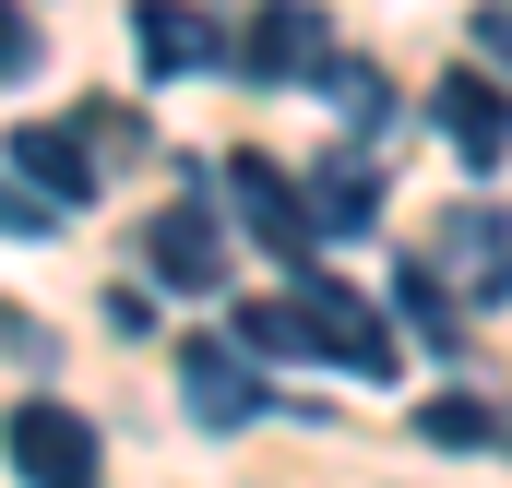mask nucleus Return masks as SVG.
<instances>
[{
  "instance_id": "nucleus-1",
  "label": "nucleus",
  "mask_w": 512,
  "mask_h": 488,
  "mask_svg": "<svg viewBox=\"0 0 512 488\" xmlns=\"http://www.w3.org/2000/svg\"><path fill=\"white\" fill-rule=\"evenodd\" d=\"M0 453H12L24 488H96V477H108L96 417H72V405H48V393H24V405L0 417Z\"/></svg>"
},
{
  "instance_id": "nucleus-2",
  "label": "nucleus",
  "mask_w": 512,
  "mask_h": 488,
  "mask_svg": "<svg viewBox=\"0 0 512 488\" xmlns=\"http://www.w3.org/2000/svg\"><path fill=\"white\" fill-rule=\"evenodd\" d=\"M227 60L251 84H322L334 72V24H322V0H262L251 36H227Z\"/></svg>"
},
{
  "instance_id": "nucleus-3",
  "label": "nucleus",
  "mask_w": 512,
  "mask_h": 488,
  "mask_svg": "<svg viewBox=\"0 0 512 488\" xmlns=\"http://www.w3.org/2000/svg\"><path fill=\"white\" fill-rule=\"evenodd\" d=\"M298 322H310L322 358H346L358 381H393V334H382V310H370L358 286H322V274H310V286H298Z\"/></svg>"
},
{
  "instance_id": "nucleus-4",
  "label": "nucleus",
  "mask_w": 512,
  "mask_h": 488,
  "mask_svg": "<svg viewBox=\"0 0 512 488\" xmlns=\"http://www.w3.org/2000/svg\"><path fill=\"white\" fill-rule=\"evenodd\" d=\"M179 405H191L203 429H251L274 393L251 381V358H239L227 334H191V346H179Z\"/></svg>"
},
{
  "instance_id": "nucleus-5",
  "label": "nucleus",
  "mask_w": 512,
  "mask_h": 488,
  "mask_svg": "<svg viewBox=\"0 0 512 488\" xmlns=\"http://www.w3.org/2000/svg\"><path fill=\"white\" fill-rule=\"evenodd\" d=\"M429 120H441V143H453V155H465L477 179H489V167L512 155V96L489 84V72H441V96H429Z\"/></svg>"
},
{
  "instance_id": "nucleus-6",
  "label": "nucleus",
  "mask_w": 512,
  "mask_h": 488,
  "mask_svg": "<svg viewBox=\"0 0 512 488\" xmlns=\"http://www.w3.org/2000/svg\"><path fill=\"white\" fill-rule=\"evenodd\" d=\"M131 48H143V72L167 84V72H215V60H227V24H215L203 0H131Z\"/></svg>"
},
{
  "instance_id": "nucleus-7",
  "label": "nucleus",
  "mask_w": 512,
  "mask_h": 488,
  "mask_svg": "<svg viewBox=\"0 0 512 488\" xmlns=\"http://www.w3.org/2000/svg\"><path fill=\"white\" fill-rule=\"evenodd\" d=\"M227 191H239V215H251V239L274 250V262H310V203H298V179L274 167V155H227Z\"/></svg>"
},
{
  "instance_id": "nucleus-8",
  "label": "nucleus",
  "mask_w": 512,
  "mask_h": 488,
  "mask_svg": "<svg viewBox=\"0 0 512 488\" xmlns=\"http://www.w3.org/2000/svg\"><path fill=\"white\" fill-rule=\"evenodd\" d=\"M143 262H155L167 286H191V298H203V286H227V239H215V215H203V203H167V215L143 227Z\"/></svg>"
},
{
  "instance_id": "nucleus-9",
  "label": "nucleus",
  "mask_w": 512,
  "mask_h": 488,
  "mask_svg": "<svg viewBox=\"0 0 512 488\" xmlns=\"http://www.w3.org/2000/svg\"><path fill=\"white\" fill-rule=\"evenodd\" d=\"M12 179H24L36 203H60V215H72V203L96 191V167H84V131H60V120H24V131H12Z\"/></svg>"
},
{
  "instance_id": "nucleus-10",
  "label": "nucleus",
  "mask_w": 512,
  "mask_h": 488,
  "mask_svg": "<svg viewBox=\"0 0 512 488\" xmlns=\"http://www.w3.org/2000/svg\"><path fill=\"white\" fill-rule=\"evenodd\" d=\"M298 203H310V239H370V227H382V179L346 167V155H322V167L298 179Z\"/></svg>"
},
{
  "instance_id": "nucleus-11",
  "label": "nucleus",
  "mask_w": 512,
  "mask_h": 488,
  "mask_svg": "<svg viewBox=\"0 0 512 488\" xmlns=\"http://www.w3.org/2000/svg\"><path fill=\"white\" fill-rule=\"evenodd\" d=\"M417 441H453V453H489V441H501V417H489L477 393H429V405H417Z\"/></svg>"
},
{
  "instance_id": "nucleus-12",
  "label": "nucleus",
  "mask_w": 512,
  "mask_h": 488,
  "mask_svg": "<svg viewBox=\"0 0 512 488\" xmlns=\"http://www.w3.org/2000/svg\"><path fill=\"white\" fill-rule=\"evenodd\" d=\"M393 298H405V322H417L429 346H453V334H465V310L441 298V262H405V274H393Z\"/></svg>"
},
{
  "instance_id": "nucleus-13",
  "label": "nucleus",
  "mask_w": 512,
  "mask_h": 488,
  "mask_svg": "<svg viewBox=\"0 0 512 488\" xmlns=\"http://www.w3.org/2000/svg\"><path fill=\"white\" fill-rule=\"evenodd\" d=\"M322 96H334V120L358 131V143L382 131V72H370V60H334V72H322Z\"/></svg>"
},
{
  "instance_id": "nucleus-14",
  "label": "nucleus",
  "mask_w": 512,
  "mask_h": 488,
  "mask_svg": "<svg viewBox=\"0 0 512 488\" xmlns=\"http://www.w3.org/2000/svg\"><path fill=\"white\" fill-rule=\"evenodd\" d=\"M48 227H60V203H36V191L0 167V239H48Z\"/></svg>"
},
{
  "instance_id": "nucleus-15",
  "label": "nucleus",
  "mask_w": 512,
  "mask_h": 488,
  "mask_svg": "<svg viewBox=\"0 0 512 488\" xmlns=\"http://www.w3.org/2000/svg\"><path fill=\"white\" fill-rule=\"evenodd\" d=\"M0 72H36V24H24L12 0H0Z\"/></svg>"
},
{
  "instance_id": "nucleus-16",
  "label": "nucleus",
  "mask_w": 512,
  "mask_h": 488,
  "mask_svg": "<svg viewBox=\"0 0 512 488\" xmlns=\"http://www.w3.org/2000/svg\"><path fill=\"white\" fill-rule=\"evenodd\" d=\"M477 48H489V60H512V0H477Z\"/></svg>"
}]
</instances>
